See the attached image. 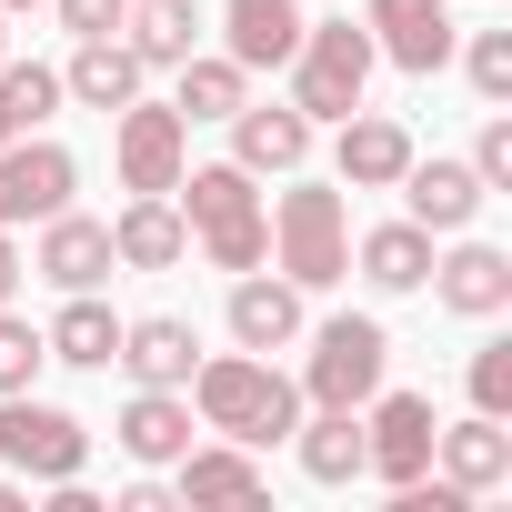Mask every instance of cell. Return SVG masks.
<instances>
[{"instance_id": "obj_12", "label": "cell", "mask_w": 512, "mask_h": 512, "mask_svg": "<svg viewBox=\"0 0 512 512\" xmlns=\"http://www.w3.org/2000/svg\"><path fill=\"white\" fill-rule=\"evenodd\" d=\"M111 442H121V462H141V472H171V462L201 442V412H191V392H141V382H131V402H121Z\"/></svg>"}, {"instance_id": "obj_18", "label": "cell", "mask_w": 512, "mask_h": 512, "mask_svg": "<svg viewBox=\"0 0 512 512\" xmlns=\"http://www.w3.org/2000/svg\"><path fill=\"white\" fill-rule=\"evenodd\" d=\"M432 472H442L452 492H502V482H512V432H502V412L432 422Z\"/></svg>"}, {"instance_id": "obj_29", "label": "cell", "mask_w": 512, "mask_h": 512, "mask_svg": "<svg viewBox=\"0 0 512 512\" xmlns=\"http://www.w3.org/2000/svg\"><path fill=\"white\" fill-rule=\"evenodd\" d=\"M0 111H11V131H41L61 111V71L51 61H0Z\"/></svg>"}, {"instance_id": "obj_28", "label": "cell", "mask_w": 512, "mask_h": 512, "mask_svg": "<svg viewBox=\"0 0 512 512\" xmlns=\"http://www.w3.org/2000/svg\"><path fill=\"white\" fill-rule=\"evenodd\" d=\"M171 81H181V91H171V111H181V121H231V111L251 101V71H241L231 51H191Z\"/></svg>"}, {"instance_id": "obj_27", "label": "cell", "mask_w": 512, "mask_h": 512, "mask_svg": "<svg viewBox=\"0 0 512 512\" xmlns=\"http://www.w3.org/2000/svg\"><path fill=\"white\" fill-rule=\"evenodd\" d=\"M41 342H51V362H71V372H111V352H121V312H111L101 292H71L61 322H51Z\"/></svg>"}, {"instance_id": "obj_10", "label": "cell", "mask_w": 512, "mask_h": 512, "mask_svg": "<svg viewBox=\"0 0 512 512\" xmlns=\"http://www.w3.org/2000/svg\"><path fill=\"white\" fill-rule=\"evenodd\" d=\"M362 31H372V51L392 61V71H412V81H432L442 61H452V0H362Z\"/></svg>"}, {"instance_id": "obj_16", "label": "cell", "mask_w": 512, "mask_h": 512, "mask_svg": "<svg viewBox=\"0 0 512 512\" xmlns=\"http://www.w3.org/2000/svg\"><path fill=\"white\" fill-rule=\"evenodd\" d=\"M432 292H442V312H462V322L512 312V251H492V241H462V231H452V251H432Z\"/></svg>"}, {"instance_id": "obj_32", "label": "cell", "mask_w": 512, "mask_h": 512, "mask_svg": "<svg viewBox=\"0 0 512 512\" xmlns=\"http://www.w3.org/2000/svg\"><path fill=\"white\" fill-rule=\"evenodd\" d=\"M472 412H512V342L472 352Z\"/></svg>"}, {"instance_id": "obj_3", "label": "cell", "mask_w": 512, "mask_h": 512, "mask_svg": "<svg viewBox=\"0 0 512 512\" xmlns=\"http://www.w3.org/2000/svg\"><path fill=\"white\" fill-rule=\"evenodd\" d=\"M292 191L272 201V272L302 282V292H332L352 282V211H342V181H302L282 171Z\"/></svg>"}, {"instance_id": "obj_1", "label": "cell", "mask_w": 512, "mask_h": 512, "mask_svg": "<svg viewBox=\"0 0 512 512\" xmlns=\"http://www.w3.org/2000/svg\"><path fill=\"white\" fill-rule=\"evenodd\" d=\"M181 392H191L201 432H221V442H251V452L292 442V422H302V382H292L272 352H201Z\"/></svg>"}, {"instance_id": "obj_37", "label": "cell", "mask_w": 512, "mask_h": 512, "mask_svg": "<svg viewBox=\"0 0 512 512\" xmlns=\"http://www.w3.org/2000/svg\"><path fill=\"white\" fill-rule=\"evenodd\" d=\"M0 11H41V0H0Z\"/></svg>"}, {"instance_id": "obj_9", "label": "cell", "mask_w": 512, "mask_h": 512, "mask_svg": "<svg viewBox=\"0 0 512 512\" xmlns=\"http://www.w3.org/2000/svg\"><path fill=\"white\" fill-rule=\"evenodd\" d=\"M71 191H81V161H71L61 141H41V131L0 141V231H21V221H51V211H71Z\"/></svg>"}, {"instance_id": "obj_24", "label": "cell", "mask_w": 512, "mask_h": 512, "mask_svg": "<svg viewBox=\"0 0 512 512\" xmlns=\"http://www.w3.org/2000/svg\"><path fill=\"white\" fill-rule=\"evenodd\" d=\"M292 452H302L312 482H362V412L352 402H312L292 422Z\"/></svg>"}, {"instance_id": "obj_23", "label": "cell", "mask_w": 512, "mask_h": 512, "mask_svg": "<svg viewBox=\"0 0 512 512\" xmlns=\"http://www.w3.org/2000/svg\"><path fill=\"white\" fill-rule=\"evenodd\" d=\"M141 61H131V41L111 31V41H71V61H61V101H81V111H121V101H141Z\"/></svg>"}, {"instance_id": "obj_6", "label": "cell", "mask_w": 512, "mask_h": 512, "mask_svg": "<svg viewBox=\"0 0 512 512\" xmlns=\"http://www.w3.org/2000/svg\"><path fill=\"white\" fill-rule=\"evenodd\" d=\"M0 462L51 492V482H71V472L91 462V422H71V412L41 402V392H0Z\"/></svg>"}, {"instance_id": "obj_38", "label": "cell", "mask_w": 512, "mask_h": 512, "mask_svg": "<svg viewBox=\"0 0 512 512\" xmlns=\"http://www.w3.org/2000/svg\"><path fill=\"white\" fill-rule=\"evenodd\" d=\"M0 141H21V131H11V111H0Z\"/></svg>"}, {"instance_id": "obj_30", "label": "cell", "mask_w": 512, "mask_h": 512, "mask_svg": "<svg viewBox=\"0 0 512 512\" xmlns=\"http://www.w3.org/2000/svg\"><path fill=\"white\" fill-rule=\"evenodd\" d=\"M41 362H51L41 322H21L11 302H0V392H31V382H41Z\"/></svg>"}, {"instance_id": "obj_8", "label": "cell", "mask_w": 512, "mask_h": 512, "mask_svg": "<svg viewBox=\"0 0 512 512\" xmlns=\"http://www.w3.org/2000/svg\"><path fill=\"white\" fill-rule=\"evenodd\" d=\"M362 472L382 492L432 472V392H372L362 402Z\"/></svg>"}, {"instance_id": "obj_34", "label": "cell", "mask_w": 512, "mask_h": 512, "mask_svg": "<svg viewBox=\"0 0 512 512\" xmlns=\"http://www.w3.org/2000/svg\"><path fill=\"white\" fill-rule=\"evenodd\" d=\"M51 11H61L71 41H111V31L131 21V0H51Z\"/></svg>"}, {"instance_id": "obj_5", "label": "cell", "mask_w": 512, "mask_h": 512, "mask_svg": "<svg viewBox=\"0 0 512 512\" xmlns=\"http://www.w3.org/2000/svg\"><path fill=\"white\" fill-rule=\"evenodd\" d=\"M382 372H392V332L372 322V312H332L322 332H312V352H302V412L312 402H372L382 392Z\"/></svg>"}, {"instance_id": "obj_4", "label": "cell", "mask_w": 512, "mask_h": 512, "mask_svg": "<svg viewBox=\"0 0 512 512\" xmlns=\"http://www.w3.org/2000/svg\"><path fill=\"white\" fill-rule=\"evenodd\" d=\"M372 31L362 21H302V41H292V111L322 131V121H342V111H362V91H372Z\"/></svg>"}, {"instance_id": "obj_2", "label": "cell", "mask_w": 512, "mask_h": 512, "mask_svg": "<svg viewBox=\"0 0 512 512\" xmlns=\"http://www.w3.org/2000/svg\"><path fill=\"white\" fill-rule=\"evenodd\" d=\"M171 201H181V221H191V241H201L211 272H262V262H272V201L251 191L241 161H201V171H181Z\"/></svg>"}, {"instance_id": "obj_14", "label": "cell", "mask_w": 512, "mask_h": 512, "mask_svg": "<svg viewBox=\"0 0 512 512\" xmlns=\"http://www.w3.org/2000/svg\"><path fill=\"white\" fill-rule=\"evenodd\" d=\"M111 262H121V272H181V262H191V221H181L171 191H131V201H121Z\"/></svg>"}, {"instance_id": "obj_19", "label": "cell", "mask_w": 512, "mask_h": 512, "mask_svg": "<svg viewBox=\"0 0 512 512\" xmlns=\"http://www.w3.org/2000/svg\"><path fill=\"white\" fill-rule=\"evenodd\" d=\"M141 392H181L191 382V362H201V332L181 322V312H141V322H121V352H111Z\"/></svg>"}, {"instance_id": "obj_15", "label": "cell", "mask_w": 512, "mask_h": 512, "mask_svg": "<svg viewBox=\"0 0 512 512\" xmlns=\"http://www.w3.org/2000/svg\"><path fill=\"white\" fill-rule=\"evenodd\" d=\"M31 272L51 282V292H101L121 262H111V221H91V211H51L41 221V251H31Z\"/></svg>"}, {"instance_id": "obj_21", "label": "cell", "mask_w": 512, "mask_h": 512, "mask_svg": "<svg viewBox=\"0 0 512 512\" xmlns=\"http://www.w3.org/2000/svg\"><path fill=\"white\" fill-rule=\"evenodd\" d=\"M171 492L181 502H262L272 492V472H262V452H251V442H191L181 462H171Z\"/></svg>"}, {"instance_id": "obj_13", "label": "cell", "mask_w": 512, "mask_h": 512, "mask_svg": "<svg viewBox=\"0 0 512 512\" xmlns=\"http://www.w3.org/2000/svg\"><path fill=\"white\" fill-rule=\"evenodd\" d=\"M402 161H412V131L392 111H342L332 121V181L342 191H392Z\"/></svg>"}, {"instance_id": "obj_22", "label": "cell", "mask_w": 512, "mask_h": 512, "mask_svg": "<svg viewBox=\"0 0 512 512\" xmlns=\"http://www.w3.org/2000/svg\"><path fill=\"white\" fill-rule=\"evenodd\" d=\"M302 41V0H221V51L241 71H282Z\"/></svg>"}, {"instance_id": "obj_33", "label": "cell", "mask_w": 512, "mask_h": 512, "mask_svg": "<svg viewBox=\"0 0 512 512\" xmlns=\"http://www.w3.org/2000/svg\"><path fill=\"white\" fill-rule=\"evenodd\" d=\"M472 181H482V191H512V121H502V111H492L482 141H472Z\"/></svg>"}, {"instance_id": "obj_11", "label": "cell", "mask_w": 512, "mask_h": 512, "mask_svg": "<svg viewBox=\"0 0 512 512\" xmlns=\"http://www.w3.org/2000/svg\"><path fill=\"white\" fill-rule=\"evenodd\" d=\"M392 191H402V221H422L432 241H452V231H472V221H482V201H492V191L472 181V161H442V151H432V161L412 151Z\"/></svg>"}, {"instance_id": "obj_7", "label": "cell", "mask_w": 512, "mask_h": 512, "mask_svg": "<svg viewBox=\"0 0 512 512\" xmlns=\"http://www.w3.org/2000/svg\"><path fill=\"white\" fill-rule=\"evenodd\" d=\"M111 161H121V191H171L191 171V121L141 91V101L111 111Z\"/></svg>"}, {"instance_id": "obj_36", "label": "cell", "mask_w": 512, "mask_h": 512, "mask_svg": "<svg viewBox=\"0 0 512 512\" xmlns=\"http://www.w3.org/2000/svg\"><path fill=\"white\" fill-rule=\"evenodd\" d=\"M0 61H11V11H0Z\"/></svg>"}, {"instance_id": "obj_17", "label": "cell", "mask_w": 512, "mask_h": 512, "mask_svg": "<svg viewBox=\"0 0 512 512\" xmlns=\"http://www.w3.org/2000/svg\"><path fill=\"white\" fill-rule=\"evenodd\" d=\"M302 282H282V272H231V342L241 352H292L312 322H302Z\"/></svg>"}, {"instance_id": "obj_25", "label": "cell", "mask_w": 512, "mask_h": 512, "mask_svg": "<svg viewBox=\"0 0 512 512\" xmlns=\"http://www.w3.org/2000/svg\"><path fill=\"white\" fill-rule=\"evenodd\" d=\"M352 262H362L372 292H422V282H432V231H422V221H382V231L352 241Z\"/></svg>"}, {"instance_id": "obj_35", "label": "cell", "mask_w": 512, "mask_h": 512, "mask_svg": "<svg viewBox=\"0 0 512 512\" xmlns=\"http://www.w3.org/2000/svg\"><path fill=\"white\" fill-rule=\"evenodd\" d=\"M21 282H31V251H21V231H0V302H21Z\"/></svg>"}, {"instance_id": "obj_31", "label": "cell", "mask_w": 512, "mask_h": 512, "mask_svg": "<svg viewBox=\"0 0 512 512\" xmlns=\"http://www.w3.org/2000/svg\"><path fill=\"white\" fill-rule=\"evenodd\" d=\"M452 51H462L472 91H482V101L502 111V101H512V31H472V41H452Z\"/></svg>"}, {"instance_id": "obj_26", "label": "cell", "mask_w": 512, "mask_h": 512, "mask_svg": "<svg viewBox=\"0 0 512 512\" xmlns=\"http://www.w3.org/2000/svg\"><path fill=\"white\" fill-rule=\"evenodd\" d=\"M121 41H131L141 71H181V61L201 51V11H191V0H131Z\"/></svg>"}, {"instance_id": "obj_20", "label": "cell", "mask_w": 512, "mask_h": 512, "mask_svg": "<svg viewBox=\"0 0 512 512\" xmlns=\"http://www.w3.org/2000/svg\"><path fill=\"white\" fill-rule=\"evenodd\" d=\"M231 161H241L251 181L302 171V161H312V121H302L292 101H241V111H231Z\"/></svg>"}]
</instances>
